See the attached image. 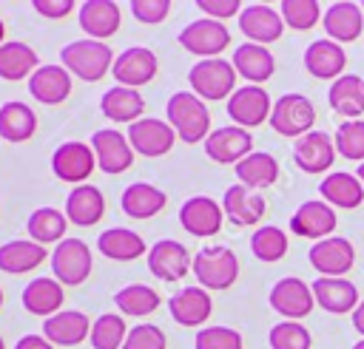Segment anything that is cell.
Returning a JSON list of instances; mask_svg holds the SVG:
<instances>
[{
  "mask_svg": "<svg viewBox=\"0 0 364 349\" xmlns=\"http://www.w3.org/2000/svg\"><path fill=\"white\" fill-rule=\"evenodd\" d=\"M168 125L176 131V139L196 145L208 139L210 133V111L205 108V99H199L193 91H176L165 105Z\"/></svg>",
  "mask_w": 364,
  "mask_h": 349,
  "instance_id": "obj_1",
  "label": "cell"
},
{
  "mask_svg": "<svg viewBox=\"0 0 364 349\" xmlns=\"http://www.w3.org/2000/svg\"><path fill=\"white\" fill-rule=\"evenodd\" d=\"M60 60H63V68L68 74H74L85 82H97L114 68L117 57L105 43L85 37V40H71L68 45H63Z\"/></svg>",
  "mask_w": 364,
  "mask_h": 349,
  "instance_id": "obj_2",
  "label": "cell"
},
{
  "mask_svg": "<svg viewBox=\"0 0 364 349\" xmlns=\"http://www.w3.org/2000/svg\"><path fill=\"white\" fill-rule=\"evenodd\" d=\"M191 270H193L199 287H205V289H228L239 278V258H236V253L230 247L213 244V247H202L193 255V267Z\"/></svg>",
  "mask_w": 364,
  "mask_h": 349,
  "instance_id": "obj_3",
  "label": "cell"
},
{
  "mask_svg": "<svg viewBox=\"0 0 364 349\" xmlns=\"http://www.w3.org/2000/svg\"><path fill=\"white\" fill-rule=\"evenodd\" d=\"M236 68L233 62L213 57V60H199L191 71H188V82L193 88V94L199 99H230V94L236 91Z\"/></svg>",
  "mask_w": 364,
  "mask_h": 349,
  "instance_id": "obj_4",
  "label": "cell"
},
{
  "mask_svg": "<svg viewBox=\"0 0 364 349\" xmlns=\"http://www.w3.org/2000/svg\"><path fill=\"white\" fill-rule=\"evenodd\" d=\"M270 128L282 136H304L313 131V122H316V108L307 96L301 94H284L273 102V111H270Z\"/></svg>",
  "mask_w": 364,
  "mask_h": 349,
  "instance_id": "obj_5",
  "label": "cell"
},
{
  "mask_svg": "<svg viewBox=\"0 0 364 349\" xmlns=\"http://www.w3.org/2000/svg\"><path fill=\"white\" fill-rule=\"evenodd\" d=\"M51 272L63 287H77L91 275V247L82 238H63L51 253Z\"/></svg>",
  "mask_w": 364,
  "mask_h": 349,
  "instance_id": "obj_6",
  "label": "cell"
},
{
  "mask_svg": "<svg viewBox=\"0 0 364 349\" xmlns=\"http://www.w3.org/2000/svg\"><path fill=\"white\" fill-rule=\"evenodd\" d=\"M179 43L185 51H191L202 60H213V57H219V51H225L230 45V31L219 20L199 17V20H191L179 31Z\"/></svg>",
  "mask_w": 364,
  "mask_h": 349,
  "instance_id": "obj_7",
  "label": "cell"
},
{
  "mask_svg": "<svg viewBox=\"0 0 364 349\" xmlns=\"http://www.w3.org/2000/svg\"><path fill=\"white\" fill-rule=\"evenodd\" d=\"M91 150L97 156V167L108 176H117V173L128 170L131 162H134V148H131L128 136L114 131V128L94 131L91 133Z\"/></svg>",
  "mask_w": 364,
  "mask_h": 349,
  "instance_id": "obj_8",
  "label": "cell"
},
{
  "mask_svg": "<svg viewBox=\"0 0 364 349\" xmlns=\"http://www.w3.org/2000/svg\"><path fill=\"white\" fill-rule=\"evenodd\" d=\"M270 111H273V102L262 85H242L228 99V116L233 119V125H239L245 131L270 119Z\"/></svg>",
  "mask_w": 364,
  "mask_h": 349,
  "instance_id": "obj_9",
  "label": "cell"
},
{
  "mask_svg": "<svg viewBox=\"0 0 364 349\" xmlns=\"http://www.w3.org/2000/svg\"><path fill=\"white\" fill-rule=\"evenodd\" d=\"M94 167H97V156H94L91 145H85V142H63L51 153V170L60 182L85 184V179L91 176Z\"/></svg>",
  "mask_w": 364,
  "mask_h": 349,
  "instance_id": "obj_10",
  "label": "cell"
},
{
  "mask_svg": "<svg viewBox=\"0 0 364 349\" xmlns=\"http://www.w3.org/2000/svg\"><path fill=\"white\" fill-rule=\"evenodd\" d=\"M125 136H128L134 153L151 156V159L154 156H165L173 148V142H176V131L165 119H154V116L131 122Z\"/></svg>",
  "mask_w": 364,
  "mask_h": 349,
  "instance_id": "obj_11",
  "label": "cell"
},
{
  "mask_svg": "<svg viewBox=\"0 0 364 349\" xmlns=\"http://www.w3.org/2000/svg\"><path fill=\"white\" fill-rule=\"evenodd\" d=\"M253 136L250 131L239 128V125H225L208 133L205 139V153L208 159L219 162V165H239L245 156H250L253 150Z\"/></svg>",
  "mask_w": 364,
  "mask_h": 349,
  "instance_id": "obj_12",
  "label": "cell"
},
{
  "mask_svg": "<svg viewBox=\"0 0 364 349\" xmlns=\"http://www.w3.org/2000/svg\"><path fill=\"white\" fill-rule=\"evenodd\" d=\"M310 264L316 272H321L324 278H341L353 270V261H355V250L347 238L341 236H330V238H321L310 247Z\"/></svg>",
  "mask_w": 364,
  "mask_h": 349,
  "instance_id": "obj_13",
  "label": "cell"
},
{
  "mask_svg": "<svg viewBox=\"0 0 364 349\" xmlns=\"http://www.w3.org/2000/svg\"><path fill=\"white\" fill-rule=\"evenodd\" d=\"M270 306L287 318V321H299L304 315H310V309L316 306V298H313V289L301 281V278H279L270 289Z\"/></svg>",
  "mask_w": 364,
  "mask_h": 349,
  "instance_id": "obj_14",
  "label": "cell"
},
{
  "mask_svg": "<svg viewBox=\"0 0 364 349\" xmlns=\"http://www.w3.org/2000/svg\"><path fill=\"white\" fill-rule=\"evenodd\" d=\"M156 68H159V62H156V54H154L151 48H145V45H131V48H125V51L114 60L111 74H114V79H117L119 85H125V88H139V85H145V82L154 79Z\"/></svg>",
  "mask_w": 364,
  "mask_h": 349,
  "instance_id": "obj_15",
  "label": "cell"
},
{
  "mask_svg": "<svg viewBox=\"0 0 364 349\" xmlns=\"http://www.w3.org/2000/svg\"><path fill=\"white\" fill-rule=\"evenodd\" d=\"M193 267V258L188 255V247L173 238H162L148 250V270L162 281H179Z\"/></svg>",
  "mask_w": 364,
  "mask_h": 349,
  "instance_id": "obj_16",
  "label": "cell"
},
{
  "mask_svg": "<svg viewBox=\"0 0 364 349\" xmlns=\"http://www.w3.org/2000/svg\"><path fill=\"white\" fill-rule=\"evenodd\" d=\"M239 28L242 34L247 37V43H256V45H267V43H276L284 31V20L276 9L264 6V3H253V6H245L242 14H239Z\"/></svg>",
  "mask_w": 364,
  "mask_h": 349,
  "instance_id": "obj_17",
  "label": "cell"
},
{
  "mask_svg": "<svg viewBox=\"0 0 364 349\" xmlns=\"http://www.w3.org/2000/svg\"><path fill=\"white\" fill-rule=\"evenodd\" d=\"M222 218H225V210L210 196H191L179 207V224L191 236H213V233H219L222 230Z\"/></svg>",
  "mask_w": 364,
  "mask_h": 349,
  "instance_id": "obj_18",
  "label": "cell"
},
{
  "mask_svg": "<svg viewBox=\"0 0 364 349\" xmlns=\"http://www.w3.org/2000/svg\"><path fill=\"white\" fill-rule=\"evenodd\" d=\"M293 159L304 173H324L336 159V142L324 131H310L296 139Z\"/></svg>",
  "mask_w": 364,
  "mask_h": 349,
  "instance_id": "obj_19",
  "label": "cell"
},
{
  "mask_svg": "<svg viewBox=\"0 0 364 349\" xmlns=\"http://www.w3.org/2000/svg\"><path fill=\"white\" fill-rule=\"evenodd\" d=\"M336 210L327 201H304L299 204V210L290 216V230L301 238H330V233L336 230Z\"/></svg>",
  "mask_w": 364,
  "mask_h": 349,
  "instance_id": "obj_20",
  "label": "cell"
},
{
  "mask_svg": "<svg viewBox=\"0 0 364 349\" xmlns=\"http://www.w3.org/2000/svg\"><path fill=\"white\" fill-rule=\"evenodd\" d=\"M168 312L179 326H199L210 318L213 301H210L205 287H182L179 292L171 295Z\"/></svg>",
  "mask_w": 364,
  "mask_h": 349,
  "instance_id": "obj_21",
  "label": "cell"
},
{
  "mask_svg": "<svg viewBox=\"0 0 364 349\" xmlns=\"http://www.w3.org/2000/svg\"><path fill=\"white\" fill-rule=\"evenodd\" d=\"M222 210H225L228 221H233L236 227H253L264 216V199L259 190H250L245 184H233L222 196Z\"/></svg>",
  "mask_w": 364,
  "mask_h": 349,
  "instance_id": "obj_22",
  "label": "cell"
},
{
  "mask_svg": "<svg viewBox=\"0 0 364 349\" xmlns=\"http://www.w3.org/2000/svg\"><path fill=\"white\" fill-rule=\"evenodd\" d=\"M80 28L91 37V40H105V37H114L117 28H119V6L114 0H85L80 6Z\"/></svg>",
  "mask_w": 364,
  "mask_h": 349,
  "instance_id": "obj_23",
  "label": "cell"
},
{
  "mask_svg": "<svg viewBox=\"0 0 364 349\" xmlns=\"http://www.w3.org/2000/svg\"><path fill=\"white\" fill-rule=\"evenodd\" d=\"M105 213V196L94 184H77L65 196V218L74 227H91Z\"/></svg>",
  "mask_w": 364,
  "mask_h": 349,
  "instance_id": "obj_24",
  "label": "cell"
},
{
  "mask_svg": "<svg viewBox=\"0 0 364 349\" xmlns=\"http://www.w3.org/2000/svg\"><path fill=\"white\" fill-rule=\"evenodd\" d=\"M88 335H91V321L80 309H60L43 323V338L57 346H77Z\"/></svg>",
  "mask_w": 364,
  "mask_h": 349,
  "instance_id": "obj_25",
  "label": "cell"
},
{
  "mask_svg": "<svg viewBox=\"0 0 364 349\" xmlns=\"http://www.w3.org/2000/svg\"><path fill=\"white\" fill-rule=\"evenodd\" d=\"M310 289H313L316 304L321 309L333 312V315H344V312H350L361 304L355 284L347 281V278H316L310 284Z\"/></svg>",
  "mask_w": 364,
  "mask_h": 349,
  "instance_id": "obj_26",
  "label": "cell"
},
{
  "mask_svg": "<svg viewBox=\"0 0 364 349\" xmlns=\"http://www.w3.org/2000/svg\"><path fill=\"white\" fill-rule=\"evenodd\" d=\"M28 94L43 105H60L71 94V74L63 65H40L28 77Z\"/></svg>",
  "mask_w": 364,
  "mask_h": 349,
  "instance_id": "obj_27",
  "label": "cell"
},
{
  "mask_svg": "<svg viewBox=\"0 0 364 349\" xmlns=\"http://www.w3.org/2000/svg\"><path fill=\"white\" fill-rule=\"evenodd\" d=\"M344 65H347V54L333 40H316L304 51V68L318 79H333L336 82L341 77Z\"/></svg>",
  "mask_w": 364,
  "mask_h": 349,
  "instance_id": "obj_28",
  "label": "cell"
},
{
  "mask_svg": "<svg viewBox=\"0 0 364 349\" xmlns=\"http://www.w3.org/2000/svg\"><path fill=\"white\" fill-rule=\"evenodd\" d=\"M233 68L239 77H245L250 85H262L264 79L273 77L276 71V60L273 54L264 48V45H256V43H242L236 51H233Z\"/></svg>",
  "mask_w": 364,
  "mask_h": 349,
  "instance_id": "obj_29",
  "label": "cell"
},
{
  "mask_svg": "<svg viewBox=\"0 0 364 349\" xmlns=\"http://www.w3.org/2000/svg\"><path fill=\"white\" fill-rule=\"evenodd\" d=\"M46 255L48 253L43 244L31 238H14V241L0 244V270L9 275H23V272L37 270L46 261Z\"/></svg>",
  "mask_w": 364,
  "mask_h": 349,
  "instance_id": "obj_30",
  "label": "cell"
},
{
  "mask_svg": "<svg viewBox=\"0 0 364 349\" xmlns=\"http://www.w3.org/2000/svg\"><path fill=\"white\" fill-rule=\"evenodd\" d=\"M100 111L105 119L111 122H136L145 111V99L136 88H125V85H114L100 96Z\"/></svg>",
  "mask_w": 364,
  "mask_h": 349,
  "instance_id": "obj_31",
  "label": "cell"
},
{
  "mask_svg": "<svg viewBox=\"0 0 364 349\" xmlns=\"http://www.w3.org/2000/svg\"><path fill=\"white\" fill-rule=\"evenodd\" d=\"M321 23H324L327 40H333V43H353L364 28V17H361L358 3H333L324 11Z\"/></svg>",
  "mask_w": 364,
  "mask_h": 349,
  "instance_id": "obj_32",
  "label": "cell"
},
{
  "mask_svg": "<svg viewBox=\"0 0 364 349\" xmlns=\"http://www.w3.org/2000/svg\"><path fill=\"white\" fill-rule=\"evenodd\" d=\"M63 284L57 278H31L23 289V306L26 312L31 315H43V318H51L60 312L63 306Z\"/></svg>",
  "mask_w": 364,
  "mask_h": 349,
  "instance_id": "obj_33",
  "label": "cell"
},
{
  "mask_svg": "<svg viewBox=\"0 0 364 349\" xmlns=\"http://www.w3.org/2000/svg\"><path fill=\"white\" fill-rule=\"evenodd\" d=\"M318 190H321V199L330 207L353 210V207H358L364 201V184L358 182V176H353L347 170H336V173L324 176Z\"/></svg>",
  "mask_w": 364,
  "mask_h": 349,
  "instance_id": "obj_34",
  "label": "cell"
},
{
  "mask_svg": "<svg viewBox=\"0 0 364 349\" xmlns=\"http://www.w3.org/2000/svg\"><path fill=\"white\" fill-rule=\"evenodd\" d=\"M330 108L344 116V119H355L364 113V79L355 74H341L327 94Z\"/></svg>",
  "mask_w": 364,
  "mask_h": 349,
  "instance_id": "obj_35",
  "label": "cell"
},
{
  "mask_svg": "<svg viewBox=\"0 0 364 349\" xmlns=\"http://www.w3.org/2000/svg\"><path fill=\"white\" fill-rule=\"evenodd\" d=\"M97 250L102 255H108L111 261H134V258L145 255V241L139 233H134L128 227H108L97 236Z\"/></svg>",
  "mask_w": 364,
  "mask_h": 349,
  "instance_id": "obj_36",
  "label": "cell"
},
{
  "mask_svg": "<svg viewBox=\"0 0 364 349\" xmlns=\"http://www.w3.org/2000/svg\"><path fill=\"white\" fill-rule=\"evenodd\" d=\"M165 201H168V196L159 187L148 184V182H134L119 196V207L131 218H151L165 207Z\"/></svg>",
  "mask_w": 364,
  "mask_h": 349,
  "instance_id": "obj_37",
  "label": "cell"
},
{
  "mask_svg": "<svg viewBox=\"0 0 364 349\" xmlns=\"http://www.w3.org/2000/svg\"><path fill=\"white\" fill-rule=\"evenodd\" d=\"M37 131V113L26 102H6L0 105V136L6 142H26Z\"/></svg>",
  "mask_w": 364,
  "mask_h": 349,
  "instance_id": "obj_38",
  "label": "cell"
},
{
  "mask_svg": "<svg viewBox=\"0 0 364 349\" xmlns=\"http://www.w3.org/2000/svg\"><path fill=\"white\" fill-rule=\"evenodd\" d=\"M37 51L20 40H9L0 45V79L17 82L37 71Z\"/></svg>",
  "mask_w": 364,
  "mask_h": 349,
  "instance_id": "obj_39",
  "label": "cell"
},
{
  "mask_svg": "<svg viewBox=\"0 0 364 349\" xmlns=\"http://www.w3.org/2000/svg\"><path fill=\"white\" fill-rule=\"evenodd\" d=\"M239 184L256 190V187H270L279 179V162L264 153V150H253L250 156H245L239 165H233Z\"/></svg>",
  "mask_w": 364,
  "mask_h": 349,
  "instance_id": "obj_40",
  "label": "cell"
},
{
  "mask_svg": "<svg viewBox=\"0 0 364 349\" xmlns=\"http://www.w3.org/2000/svg\"><path fill=\"white\" fill-rule=\"evenodd\" d=\"M65 224H68V218H65V213H60V210H54V207H37L31 216H28V221H26V233H28V238L31 241H37V244H60L63 241V233H65Z\"/></svg>",
  "mask_w": 364,
  "mask_h": 349,
  "instance_id": "obj_41",
  "label": "cell"
},
{
  "mask_svg": "<svg viewBox=\"0 0 364 349\" xmlns=\"http://www.w3.org/2000/svg\"><path fill=\"white\" fill-rule=\"evenodd\" d=\"M114 304L122 315H134V318H145L159 306V295L154 287L148 284H128L122 289H117Z\"/></svg>",
  "mask_w": 364,
  "mask_h": 349,
  "instance_id": "obj_42",
  "label": "cell"
},
{
  "mask_svg": "<svg viewBox=\"0 0 364 349\" xmlns=\"http://www.w3.org/2000/svg\"><path fill=\"white\" fill-rule=\"evenodd\" d=\"M125 338H128V329H125L122 315L102 312L91 323V346L94 349H122Z\"/></svg>",
  "mask_w": 364,
  "mask_h": 349,
  "instance_id": "obj_43",
  "label": "cell"
},
{
  "mask_svg": "<svg viewBox=\"0 0 364 349\" xmlns=\"http://www.w3.org/2000/svg\"><path fill=\"white\" fill-rule=\"evenodd\" d=\"M250 250H253V255L259 261L273 264L287 253V233L273 227V224H264L250 236Z\"/></svg>",
  "mask_w": 364,
  "mask_h": 349,
  "instance_id": "obj_44",
  "label": "cell"
},
{
  "mask_svg": "<svg viewBox=\"0 0 364 349\" xmlns=\"http://www.w3.org/2000/svg\"><path fill=\"white\" fill-rule=\"evenodd\" d=\"M336 150L344 159L364 162V119H344L333 133Z\"/></svg>",
  "mask_w": 364,
  "mask_h": 349,
  "instance_id": "obj_45",
  "label": "cell"
},
{
  "mask_svg": "<svg viewBox=\"0 0 364 349\" xmlns=\"http://www.w3.org/2000/svg\"><path fill=\"white\" fill-rule=\"evenodd\" d=\"M279 14L284 20V26L296 28V31H307L318 23L321 17V6L316 0H282L279 3Z\"/></svg>",
  "mask_w": 364,
  "mask_h": 349,
  "instance_id": "obj_46",
  "label": "cell"
},
{
  "mask_svg": "<svg viewBox=\"0 0 364 349\" xmlns=\"http://www.w3.org/2000/svg\"><path fill=\"white\" fill-rule=\"evenodd\" d=\"M267 340H270L273 349H310V343H313L307 326H301V323H296V321H282V323H276V326L270 329Z\"/></svg>",
  "mask_w": 364,
  "mask_h": 349,
  "instance_id": "obj_47",
  "label": "cell"
},
{
  "mask_svg": "<svg viewBox=\"0 0 364 349\" xmlns=\"http://www.w3.org/2000/svg\"><path fill=\"white\" fill-rule=\"evenodd\" d=\"M196 349H245L242 335L230 326H202L193 338Z\"/></svg>",
  "mask_w": 364,
  "mask_h": 349,
  "instance_id": "obj_48",
  "label": "cell"
},
{
  "mask_svg": "<svg viewBox=\"0 0 364 349\" xmlns=\"http://www.w3.org/2000/svg\"><path fill=\"white\" fill-rule=\"evenodd\" d=\"M122 349H165V332L154 323H136L128 329Z\"/></svg>",
  "mask_w": 364,
  "mask_h": 349,
  "instance_id": "obj_49",
  "label": "cell"
},
{
  "mask_svg": "<svg viewBox=\"0 0 364 349\" xmlns=\"http://www.w3.org/2000/svg\"><path fill=\"white\" fill-rule=\"evenodd\" d=\"M131 14L145 26H156L171 14V3L168 0H134Z\"/></svg>",
  "mask_w": 364,
  "mask_h": 349,
  "instance_id": "obj_50",
  "label": "cell"
},
{
  "mask_svg": "<svg viewBox=\"0 0 364 349\" xmlns=\"http://www.w3.org/2000/svg\"><path fill=\"white\" fill-rule=\"evenodd\" d=\"M196 6L202 9L205 17L210 20H228V17H236L242 14V3L239 0H196Z\"/></svg>",
  "mask_w": 364,
  "mask_h": 349,
  "instance_id": "obj_51",
  "label": "cell"
},
{
  "mask_svg": "<svg viewBox=\"0 0 364 349\" xmlns=\"http://www.w3.org/2000/svg\"><path fill=\"white\" fill-rule=\"evenodd\" d=\"M34 11L46 20H60V17H68L74 11V0H31Z\"/></svg>",
  "mask_w": 364,
  "mask_h": 349,
  "instance_id": "obj_52",
  "label": "cell"
},
{
  "mask_svg": "<svg viewBox=\"0 0 364 349\" xmlns=\"http://www.w3.org/2000/svg\"><path fill=\"white\" fill-rule=\"evenodd\" d=\"M14 349H54V343L46 340L43 335H23V338L14 343Z\"/></svg>",
  "mask_w": 364,
  "mask_h": 349,
  "instance_id": "obj_53",
  "label": "cell"
},
{
  "mask_svg": "<svg viewBox=\"0 0 364 349\" xmlns=\"http://www.w3.org/2000/svg\"><path fill=\"white\" fill-rule=\"evenodd\" d=\"M353 326H355V329L364 335V301H361V304L353 309Z\"/></svg>",
  "mask_w": 364,
  "mask_h": 349,
  "instance_id": "obj_54",
  "label": "cell"
},
{
  "mask_svg": "<svg viewBox=\"0 0 364 349\" xmlns=\"http://www.w3.org/2000/svg\"><path fill=\"white\" fill-rule=\"evenodd\" d=\"M355 176H358V182H361V184H364V162H361V165H358V170H355Z\"/></svg>",
  "mask_w": 364,
  "mask_h": 349,
  "instance_id": "obj_55",
  "label": "cell"
},
{
  "mask_svg": "<svg viewBox=\"0 0 364 349\" xmlns=\"http://www.w3.org/2000/svg\"><path fill=\"white\" fill-rule=\"evenodd\" d=\"M3 37H6V26H3V20H0V45H3V43H6V40H3Z\"/></svg>",
  "mask_w": 364,
  "mask_h": 349,
  "instance_id": "obj_56",
  "label": "cell"
},
{
  "mask_svg": "<svg viewBox=\"0 0 364 349\" xmlns=\"http://www.w3.org/2000/svg\"><path fill=\"white\" fill-rule=\"evenodd\" d=\"M353 349H364V338H361V340H355V343H353Z\"/></svg>",
  "mask_w": 364,
  "mask_h": 349,
  "instance_id": "obj_57",
  "label": "cell"
},
{
  "mask_svg": "<svg viewBox=\"0 0 364 349\" xmlns=\"http://www.w3.org/2000/svg\"><path fill=\"white\" fill-rule=\"evenodd\" d=\"M0 306H3V289H0Z\"/></svg>",
  "mask_w": 364,
  "mask_h": 349,
  "instance_id": "obj_58",
  "label": "cell"
},
{
  "mask_svg": "<svg viewBox=\"0 0 364 349\" xmlns=\"http://www.w3.org/2000/svg\"><path fill=\"white\" fill-rule=\"evenodd\" d=\"M0 349H6V343H3V338H0Z\"/></svg>",
  "mask_w": 364,
  "mask_h": 349,
  "instance_id": "obj_59",
  "label": "cell"
},
{
  "mask_svg": "<svg viewBox=\"0 0 364 349\" xmlns=\"http://www.w3.org/2000/svg\"><path fill=\"white\" fill-rule=\"evenodd\" d=\"M358 6H364V3H358Z\"/></svg>",
  "mask_w": 364,
  "mask_h": 349,
  "instance_id": "obj_60",
  "label": "cell"
}]
</instances>
